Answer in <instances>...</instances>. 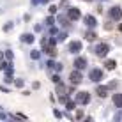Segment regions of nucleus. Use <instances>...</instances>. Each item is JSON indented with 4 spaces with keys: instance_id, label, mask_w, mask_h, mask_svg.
Instances as JSON below:
<instances>
[{
    "instance_id": "1a4fd4ad",
    "label": "nucleus",
    "mask_w": 122,
    "mask_h": 122,
    "mask_svg": "<svg viewBox=\"0 0 122 122\" xmlns=\"http://www.w3.org/2000/svg\"><path fill=\"white\" fill-rule=\"evenodd\" d=\"M113 103H115L117 106H122V94H115L113 96Z\"/></svg>"
},
{
    "instance_id": "f257e3e1",
    "label": "nucleus",
    "mask_w": 122,
    "mask_h": 122,
    "mask_svg": "<svg viewBox=\"0 0 122 122\" xmlns=\"http://www.w3.org/2000/svg\"><path fill=\"white\" fill-rule=\"evenodd\" d=\"M43 46H44L46 53H50V55H53V57L57 55V48H55V44H50V41H48V39H44V41H43Z\"/></svg>"
},
{
    "instance_id": "0eeeda50",
    "label": "nucleus",
    "mask_w": 122,
    "mask_h": 122,
    "mask_svg": "<svg viewBox=\"0 0 122 122\" xmlns=\"http://www.w3.org/2000/svg\"><path fill=\"white\" fill-rule=\"evenodd\" d=\"M74 66H76V69H83V67L87 66V60L85 58H76V60H74Z\"/></svg>"
},
{
    "instance_id": "2eb2a0df",
    "label": "nucleus",
    "mask_w": 122,
    "mask_h": 122,
    "mask_svg": "<svg viewBox=\"0 0 122 122\" xmlns=\"http://www.w3.org/2000/svg\"><path fill=\"white\" fill-rule=\"evenodd\" d=\"M58 94H64V85H58Z\"/></svg>"
},
{
    "instance_id": "423d86ee",
    "label": "nucleus",
    "mask_w": 122,
    "mask_h": 122,
    "mask_svg": "<svg viewBox=\"0 0 122 122\" xmlns=\"http://www.w3.org/2000/svg\"><path fill=\"white\" fill-rule=\"evenodd\" d=\"M76 101H78V103H81V104L89 103V94H87V92H80L78 97H76Z\"/></svg>"
},
{
    "instance_id": "9b49d317",
    "label": "nucleus",
    "mask_w": 122,
    "mask_h": 122,
    "mask_svg": "<svg viewBox=\"0 0 122 122\" xmlns=\"http://www.w3.org/2000/svg\"><path fill=\"white\" fill-rule=\"evenodd\" d=\"M85 21H87V25H89V27H94V25H96V18H94V16H87Z\"/></svg>"
},
{
    "instance_id": "39448f33",
    "label": "nucleus",
    "mask_w": 122,
    "mask_h": 122,
    "mask_svg": "<svg viewBox=\"0 0 122 122\" xmlns=\"http://www.w3.org/2000/svg\"><path fill=\"white\" fill-rule=\"evenodd\" d=\"M106 51H108V44H99L97 48H96V53H97L99 57H104Z\"/></svg>"
},
{
    "instance_id": "7ed1b4c3",
    "label": "nucleus",
    "mask_w": 122,
    "mask_h": 122,
    "mask_svg": "<svg viewBox=\"0 0 122 122\" xmlns=\"http://www.w3.org/2000/svg\"><path fill=\"white\" fill-rule=\"evenodd\" d=\"M120 16H122V9H119V7L110 9V18L112 20H120Z\"/></svg>"
},
{
    "instance_id": "6e6552de",
    "label": "nucleus",
    "mask_w": 122,
    "mask_h": 122,
    "mask_svg": "<svg viewBox=\"0 0 122 122\" xmlns=\"http://www.w3.org/2000/svg\"><path fill=\"white\" fill-rule=\"evenodd\" d=\"M69 50H71V51H78V50H81V43H78V41L71 43L69 44Z\"/></svg>"
},
{
    "instance_id": "f03ea898",
    "label": "nucleus",
    "mask_w": 122,
    "mask_h": 122,
    "mask_svg": "<svg viewBox=\"0 0 122 122\" xmlns=\"http://www.w3.org/2000/svg\"><path fill=\"white\" fill-rule=\"evenodd\" d=\"M71 83H74V85H76V83H80V81H81V73H80V71H73V73H71Z\"/></svg>"
},
{
    "instance_id": "9d476101",
    "label": "nucleus",
    "mask_w": 122,
    "mask_h": 122,
    "mask_svg": "<svg viewBox=\"0 0 122 122\" xmlns=\"http://www.w3.org/2000/svg\"><path fill=\"white\" fill-rule=\"evenodd\" d=\"M90 78H92V80H99V78H101V71H99V69H94V71L90 73Z\"/></svg>"
},
{
    "instance_id": "ddd939ff",
    "label": "nucleus",
    "mask_w": 122,
    "mask_h": 122,
    "mask_svg": "<svg viewBox=\"0 0 122 122\" xmlns=\"http://www.w3.org/2000/svg\"><path fill=\"white\" fill-rule=\"evenodd\" d=\"M104 66H106L108 69H113V67H115V60H108V62H106Z\"/></svg>"
},
{
    "instance_id": "4468645a",
    "label": "nucleus",
    "mask_w": 122,
    "mask_h": 122,
    "mask_svg": "<svg viewBox=\"0 0 122 122\" xmlns=\"http://www.w3.org/2000/svg\"><path fill=\"white\" fill-rule=\"evenodd\" d=\"M94 37H96L94 32H89V34H87V39H89V41H94Z\"/></svg>"
},
{
    "instance_id": "20e7f679",
    "label": "nucleus",
    "mask_w": 122,
    "mask_h": 122,
    "mask_svg": "<svg viewBox=\"0 0 122 122\" xmlns=\"http://www.w3.org/2000/svg\"><path fill=\"white\" fill-rule=\"evenodd\" d=\"M67 16H69L71 20H78L80 16H81V12H80V11L76 9V7H71V9L67 11Z\"/></svg>"
},
{
    "instance_id": "f8f14e48",
    "label": "nucleus",
    "mask_w": 122,
    "mask_h": 122,
    "mask_svg": "<svg viewBox=\"0 0 122 122\" xmlns=\"http://www.w3.org/2000/svg\"><path fill=\"white\" fill-rule=\"evenodd\" d=\"M97 94L101 96V97H104V96L108 94V89L106 87H97Z\"/></svg>"
}]
</instances>
